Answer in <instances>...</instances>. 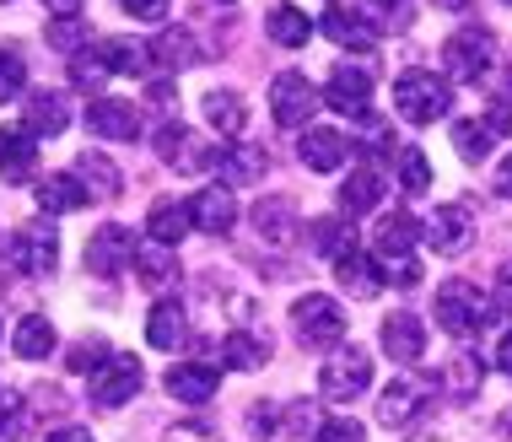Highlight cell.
<instances>
[{
	"label": "cell",
	"instance_id": "cell-1",
	"mask_svg": "<svg viewBox=\"0 0 512 442\" xmlns=\"http://www.w3.org/2000/svg\"><path fill=\"white\" fill-rule=\"evenodd\" d=\"M502 319V302H491L475 281H442L437 286V329L453 340H469Z\"/></svg>",
	"mask_w": 512,
	"mask_h": 442
},
{
	"label": "cell",
	"instance_id": "cell-2",
	"mask_svg": "<svg viewBox=\"0 0 512 442\" xmlns=\"http://www.w3.org/2000/svg\"><path fill=\"white\" fill-rule=\"evenodd\" d=\"M496 65V38L491 27H459V33L442 44V81H464V87H480Z\"/></svg>",
	"mask_w": 512,
	"mask_h": 442
},
{
	"label": "cell",
	"instance_id": "cell-3",
	"mask_svg": "<svg viewBox=\"0 0 512 442\" xmlns=\"http://www.w3.org/2000/svg\"><path fill=\"white\" fill-rule=\"evenodd\" d=\"M394 108H399V119H405V124H421V130H426V124L448 119L453 87L437 71H405L394 81Z\"/></svg>",
	"mask_w": 512,
	"mask_h": 442
},
{
	"label": "cell",
	"instance_id": "cell-4",
	"mask_svg": "<svg viewBox=\"0 0 512 442\" xmlns=\"http://www.w3.org/2000/svg\"><path fill=\"white\" fill-rule=\"evenodd\" d=\"M292 324H297V340L308 345V351H335V345L345 340V308L324 292L297 297L292 302Z\"/></svg>",
	"mask_w": 512,
	"mask_h": 442
},
{
	"label": "cell",
	"instance_id": "cell-5",
	"mask_svg": "<svg viewBox=\"0 0 512 442\" xmlns=\"http://www.w3.org/2000/svg\"><path fill=\"white\" fill-rule=\"evenodd\" d=\"M6 259L17 275H54V265H60V232L49 227V221H27V227L11 232L6 243Z\"/></svg>",
	"mask_w": 512,
	"mask_h": 442
},
{
	"label": "cell",
	"instance_id": "cell-6",
	"mask_svg": "<svg viewBox=\"0 0 512 442\" xmlns=\"http://www.w3.org/2000/svg\"><path fill=\"white\" fill-rule=\"evenodd\" d=\"M141 362L135 356H124L114 351L103 367H92L87 372V394H92V405H103V410H119V405H130L135 394H141Z\"/></svg>",
	"mask_w": 512,
	"mask_h": 442
},
{
	"label": "cell",
	"instance_id": "cell-7",
	"mask_svg": "<svg viewBox=\"0 0 512 442\" xmlns=\"http://www.w3.org/2000/svg\"><path fill=\"white\" fill-rule=\"evenodd\" d=\"M270 114L281 130H308L318 114V87L302 71H281L270 81Z\"/></svg>",
	"mask_w": 512,
	"mask_h": 442
},
{
	"label": "cell",
	"instance_id": "cell-8",
	"mask_svg": "<svg viewBox=\"0 0 512 442\" xmlns=\"http://www.w3.org/2000/svg\"><path fill=\"white\" fill-rule=\"evenodd\" d=\"M367 383H372V356L362 345L335 351L324 362V372H318V389H324V399H335V405H351L356 394H367Z\"/></svg>",
	"mask_w": 512,
	"mask_h": 442
},
{
	"label": "cell",
	"instance_id": "cell-9",
	"mask_svg": "<svg viewBox=\"0 0 512 442\" xmlns=\"http://www.w3.org/2000/svg\"><path fill=\"white\" fill-rule=\"evenodd\" d=\"M318 103H329L335 114H351V119H367V103H372V71L362 60H340L329 87L318 92Z\"/></svg>",
	"mask_w": 512,
	"mask_h": 442
},
{
	"label": "cell",
	"instance_id": "cell-10",
	"mask_svg": "<svg viewBox=\"0 0 512 442\" xmlns=\"http://www.w3.org/2000/svg\"><path fill=\"white\" fill-rule=\"evenodd\" d=\"M135 259V232L119 227V221H108L87 238V275H98V281H114V275L130 270Z\"/></svg>",
	"mask_w": 512,
	"mask_h": 442
},
{
	"label": "cell",
	"instance_id": "cell-11",
	"mask_svg": "<svg viewBox=\"0 0 512 442\" xmlns=\"http://www.w3.org/2000/svg\"><path fill=\"white\" fill-rule=\"evenodd\" d=\"M426 248H437L442 259H459L469 243H475V216L464 211V205H437V216L421 227Z\"/></svg>",
	"mask_w": 512,
	"mask_h": 442
},
{
	"label": "cell",
	"instance_id": "cell-12",
	"mask_svg": "<svg viewBox=\"0 0 512 442\" xmlns=\"http://www.w3.org/2000/svg\"><path fill=\"white\" fill-rule=\"evenodd\" d=\"M157 157L168 162L178 173H200V168H216V151L195 141V130H184V124H162L157 130Z\"/></svg>",
	"mask_w": 512,
	"mask_h": 442
},
{
	"label": "cell",
	"instance_id": "cell-13",
	"mask_svg": "<svg viewBox=\"0 0 512 442\" xmlns=\"http://www.w3.org/2000/svg\"><path fill=\"white\" fill-rule=\"evenodd\" d=\"M297 157L308 173H340L345 157H351V141H345L340 130H329V124H308L297 141Z\"/></svg>",
	"mask_w": 512,
	"mask_h": 442
},
{
	"label": "cell",
	"instance_id": "cell-14",
	"mask_svg": "<svg viewBox=\"0 0 512 442\" xmlns=\"http://www.w3.org/2000/svg\"><path fill=\"white\" fill-rule=\"evenodd\" d=\"M87 130L98 141H135L141 135V108L124 98H92L87 103Z\"/></svg>",
	"mask_w": 512,
	"mask_h": 442
},
{
	"label": "cell",
	"instance_id": "cell-15",
	"mask_svg": "<svg viewBox=\"0 0 512 442\" xmlns=\"http://www.w3.org/2000/svg\"><path fill=\"white\" fill-rule=\"evenodd\" d=\"M216 173H221V189H248L270 173V151L265 146H221Z\"/></svg>",
	"mask_w": 512,
	"mask_h": 442
},
{
	"label": "cell",
	"instance_id": "cell-16",
	"mask_svg": "<svg viewBox=\"0 0 512 442\" xmlns=\"http://www.w3.org/2000/svg\"><path fill=\"white\" fill-rule=\"evenodd\" d=\"M232 221H238V200H232V189H200L195 200H189V227L195 232H211V238H221V232H232Z\"/></svg>",
	"mask_w": 512,
	"mask_h": 442
},
{
	"label": "cell",
	"instance_id": "cell-17",
	"mask_svg": "<svg viewBox=\"0 0 512 442\" xmlns=\"http://www.w3.org/2000/svg\"><path fill=\"white\" fill-rule=\"evenodd\" d=\"M216 389H221V367H211V362H178L168 372V394L178 405H211Z\"/></svg>",
	"mask_w": 512,
	"mask_h": 442
},
{
	"label": "cell",
	"instance_id": "cell-18",
	"mask_svg": "<svg viewBox=\"0 0 512 442\" xmlns=\"http://www.w3.org/2000/svg\"><path fill=\"white\" fill-rule=\"evenodd\" d=\"M65 124H71V103H65V92H33V98L22 103V130L33 135V141H49V135H60Z\"/></svg>",
	"mask_w": 512,
	"mask_h": 442
},
{
	"label": "cell",
	"instance_id": "cell-19",
	"mask_svg": "<svg viewBox=\"0 0 512 442\" xmlns=\"http://www.w3.org/2000/svg\"><path fill=\"white\" fill-rule=\"evenodd\" d=\"M33 173H38V141L22 124H6V130H0V178H6V184H27Z\"/></svg>",
	"mask_w": 512,
	"mask_h": 442
},
{
	"label": "cell",
	"instance_id": "cell-20",
	"mask_svg": "<svg viewBox=\"0 0 512 442\" xmlns=\"http://www.w3.org/2000/svg\"><path fill=\"white\" fill-rule=\"evenodd\" d=\"M421 410H426V389H421V383H410V378H394L389 389H383L378 421H383V426H394V432H405V426H415V421H421Z\"/></svg>",
	"mask_w": 512,
	"mask_h": 442
},
{
	"label": "cell",
	"instance_id": "cell-21",
	"mask_svg": "<svg viewBox=\"0 0 512 442\" xmlns=\"http://www.w3.org/2000/svg\"><path fill=\"white\" fill-rule=\"evenodd\" d=\"M324 33L335 38L340 49H356V54H372V49H378V22H367L362 11L329 6V11H324Z\"/></svg>",
	"mask_w": 512,
	"mask_h": 442
},
{
	"label": "cell",
	"instance_id": "cell-22",
	"mask_svg": "<svg viewBox=\"0 0 512 442\" xmlns=\"http://www.w3.org/2000/svg\"><path fill=\"white\" fill-rule=\"evenodd\" d=\"M383 351L394 356V362H421L426 351V319L421 313H394V319H383Z\"/></svg>",
	"mask_w": 512,
	"mask_h": 442
},
{
	"label": "cell",
	"instance_id": "cell-23",
	"mask_svg": "<svg viewBox=\"0 0 512 442\" xmlns=\"http://www.w3.org/2000/svg\"><path fill=\"white\" fill-rule=\"evenodd\" d=\"M335 281H340V292H345V297H356V302H367V297H378V292H383L378 259H367L362 248H351V254H340V259H335Z\"/></svg>",
	"mask_w": 512,
	"mask_h": 442
},
{
	"label": "cell",
	"instance_id": "cell-24",
	"mask_svg": "<svg viewBox=\"0 0 512 442\" xmlns=\"http://www.w3.org/2000/svg\"><path fill=\"white\" fill-rule=\"evenodd\" d=\"M135 275H141V286H151V292H162V286H173L178 281V248H162V243H151L141 238L135 243Z\"/></svg>",
	"mask_w": 512,
	"mask_h": 442
},
{
	"label": "cell",
	"instance_id": "cell-25",
	"mask_svg": "<svg viewBox=\"0 0 512 442\" xmlns=\"http://www.w3.org/2000/svg\"><path fill=\"white\" fill-rule=\"evenodd\" d=\"M302 243H308L313 254H324V259H340V254L356 248V232H351L345 216H313L308 227H302Z\"/></svg>",
	"mask_w": 512,
	"mask_h": 442
},
{
	"label": "cell",
	"instance_id": "cell-26",
	"mask_svg": "<svg viewBox=\"0 0 512 442\" xmlns=\"http://www.w3.org/2000/svg\"><path fill=\"white\" fill-rule=\"evenodd\" d=\"M254 227H259V238L265 243H275V248H286L297 238V205L292 200H281V195H270V200H259L254 205Z\"/></svg>",
	"mask_w": 512,
	"mask_h": 442
},
{
	"label": "cell",
	"instance_id": "cell-27",
	"mask_svg": "<svg viewBox=\"0 0 512 442\" xmlns=\"http://www.w3.org/2000/svg\"><path fill=\"white\" fill-rule=\"evenodd\" d=\"M54 345H60V335H54V324L44 313H27V319H17V329H11V351H17L22 362H49Z\"/></svg>",
	"mask_w": 512,
	"mask_h": 442
},
{
	"label": "cell",
	"instance_id": "cell-28",
	"mask_svg": "<svg viewBox=\"0 0 512 442\" xmlns=\"http://www.w3.org/2000/svg\"><path fill=\"white\" fill-rule=\"evenodd\" d=\"M146 54L162 60V71H189V65H200V38L189 33V27H162L157 44H151Z\"/></svg>",
	"mask_w": 512,
	"mask_h": 442
},
{
	"label": "cell",
	"instance_id": "cell-29",
	"mask_svg": "<svg viewBox=\"0 0 512 442\" xmlns=\"http://www.w3.org/2000/svg\"><path fill=\"white\" fill-rule=\"evenodd\" d=\"M71 173H76V184L87 189V195H103V200H114L119 189H124V173H119L114 162L103 157V151H81Z\"/></svg>",
	"mask_w": 512,
	"mask_h": 442
},
{
	"label": "cell",
	"instance_id": "cell-30",
	"mask_svg": "<svg viewBox=\"0 0 512 442\" xmlns=\"http://www.w3.org/2000/svg\"><path fill=\"white\" fill-rule=\"evenodd\" d=\"M92 195L76 184V173H49L44 184H38V211L44 216H71V211H81Z\"/></svg>",
	"mask_w": 512,
	"mask_h": 442
},
{
	"label": "cell",
	"instance_id": "cell-31",
	"mask_svg": "<svg viewBox=\"0 0 512 442\" xmlns=\"http://www.w3.org/2000/svg\"><path fill=\"white\" fill-rule=\"evenodd\" d=\"M383 205V173L378 168H356L351 178L340 184V211L345 216H367Z\"/></svg>",
	"mask_w": 512,
	"mask_h": 442
},
{
	"label": "cell",
	"instance_id": "cell-32",
	"mask_svg": "<svg viewBox=\"0 0 512 442\" xmlns=\"http://www.w3.org/2000/svg\"><path fill=\"white\" fill-rule=\"evenodd\" d=\"M415 238H421V221H415L410 211H394L378 221V232H372V248H378V259H399L410 254Z\"/></svg>",
	"mask_w": 512,
	"mask_h": 442
},
{
	"label": "cell",
	"instance_id": "cell-33",
	"mask_svg": "<svg viewBox=\"0 0 512 442\" xmlns=\"http://www.w3.org/2000/svg\"><path fill=\"white\" fill-rule=\"evenodd\" d=\"M184 232H189V205L184 200H157V205H151V216H146V238L151 243L178 248V243H184Z\"/></svg>",
	"mask_w": 512,
	"mask_h": 442
},
{
	"label": "cell",
	"instance_id": "cell-34",
	"mask_svg": "<svg viewBox=\"0 0 512 442\" xmlns=\"http://www.w3.org/2000/svg\"><path fill=\"white\" fill-rule=\"evenodd\" d=\"M178 340H184V308L173 297H162L146 319V345L151 351H178Z\"/></svg>",
	"mask_w": 512,
	"mask_h": 442
},
{
	"label": "cell",
	"instance_id": "cell-35",
	"mask_svg": "<svg viewBox=\"0 0 512 442\" xmlns=\"http://www.w3.org/2000/svg\"><path fill=\"white\" fill-rule=\"evenodd\" d=\"M200 108H205V119H211V130L216 135H243V124H248V108H243V98L238 92H205L200 98Z\"/></svg>",
	"mask_w": 512,
	"mask_h": 442
},
{
	"label": "cell",
	"instance_id": "cell-36",
	"mask_svg": "<svg viewBox=\"0 0 512 442\" xmlns=\"http://www.w3.org/2000/svg\"><path fill=\"white\" fill-rule=\"evenodd\" d=\"M221 356H227V367L254 372V367L270 362V335H254V329H232L227 345H221Z\"/></svg>",
	"mask_w": 512,
	"mask_h": 442
},
{
	"label": "cell",
	"instance_id": "cell-37",
	"mask_svg": "<svg viewBox=\"0 0 512 442\" xmlns=\"http://www.w3.org/2000/svg\"><path fill=\"white\" fill-rule=\"evenodd\" d=\"M92 54H98V60L108 65V76H141L146 60H151L146 44H135V38H103V44L92 49Z\"/></svg>",
	"mask_w": 512,
	"mask_h": 442
},
{
	"label": "cell",
	"instance_id": "cell-38",
	"mask_svg": "<svg viewBox=\"0 0 512 442\" xmlns=\"http://www.w3.org/2000/svg\"><path fill=\"white\" fill-rule=\"evenodd\" d=\"M265 33L281 49H302L313 38V17H308V11H297V6H275L270 17H265Z\"/></svg>",
	"mask_w": 512,
	"mask_h": 442
},
{
	"label": "cell",
	"instance_id": "cell-39",
	"mask_svg": "<svg viewBox=\"0 0 512 442\" xmlns=\"http://www.w3.org/2000/svg\"><path fill=\"white\" fill-rule=\"evenodd\" d=\"M44 38H49V49L71 54V60H76L81 49H92V27H87V17H49Z\"/></svg>",
	"mask_w": 512,
	"mask_h": 442
},
{
	"label": "cell",
	"instance_id": "cell-40",
	"mask_svg": "<svg viewBox=\"0 0 512 442\" xmlns=\"http://www.w3.org/2000/svg\"><path fill=\"white\" fill-rule=\"evenodd\" d=\"M453 146H459L464 162H486L496 135L486 130V119H453Z\"/></svg>",
	"mask_w": 512,
	"mask_h": 442
},
{
	"label": "cell",
	"instance_id": "cell-41",
	"mask_svg": "<svg viewBox=\"0 0 512 442\" xmlns=\"http://www.w3.org/2000/svg\"><path fill=\"white\" fill-rule=\"evenodd\" d=\"M442 383H448L459 399H469V394H480V383H486V367H480V356L459 351V356L448 362V378H442Z\"/></svg>",
	"mask_w": 512,
	"mask_h": 442
},
{
	"label": "cell",
	"instance_id": "cell-42",
	"mask_svg": "<svg viewBox=\"0 0 512 442\" xmlns=\"http://www.w3.org/2000/svg\"><path fill=\"white\" fill-rule=\"evenodd\" d=\"M399 184H405V195L432 189V162H426L421 146H399Z\"/></svg>",
	"mask_w": 512,
	"mask_h": 442
},
{
	"label": "cell",
	"instance_id": "cell-43",
	"mask_svg": "<svg viewBox=\"0 0 512 442\" xmlns=\"http://www.w3.org/2000/svg\"><path fill=\"white\" fill-rule=\"evenodd\" d=\"M27 92V60L11 44H0V103H17Z\"/></svg>",
	"mask_w": 512,
	"mask_h": 442
},
{
	"label": "cell",
	"instance_id": "cell-44",
	"mask_svg": "<svg viewBox=\"0 0 512 442\" xmlns=\"http://www.w3.org/2000/svg\"><path fill=\"white\" fill-rule=\"evenodd\" d=\"M378 275H383V286H399V292H410V286H421V259H415V254L378 259Z\"/></svg>",
	"mask_w": 512,
	"mask_h": 442
},
{
	"label": "cell",
	"instance_id": "cell-45",
	"mask_svg": "<svg viewBox=\"0 0 512 442\" xmlns=\"http://www.w3.org/2000/svg\"><path fill=\"white\" fill-rule=\"evenodd\" d=\"M71 81H76L81 92H98L103 81H108V65H103V60H98V54H92V49H81L76 60H71Z\"/></svg>",
	"mask_w": 512,
	"mask_h": 442
},
{
	"label": "cell",
	"instance_id": "cell-46",
	"mask_svg": "<svg viewBox=\"0 0 512 442\" xmlns=\"http://www.w3.org/2000/svg\"><path fill=\"white\" fill-rule=\"evenodd\" d=\"M486 130H491V135H507V141H512V76L502 81V92H496L491 108H486Z\"/></svg>",
	"mask_w": 512,
	"mask_h": 442
},
{
	"label": "cell",
	"instance_id": "cell-47",
	"mask_svg": "<svg viewBox=\"0 0 512 442\" xmlns=\"http://www.w3.org/2000/svg\"><path fill=\"white\" fill-rule=\"evenodd\" d=\"M318 442H367V426L351 416H335V421L318 426Z\"/></svg>",
	"mask_w": 512,
	"mask_h": 442
},
{
	"label": "cell",
	"instance_id": "cell-48",
	"mask_svg": "<svg viewBox=\"0 0 512 442\" xmlns=\"http://www.w3.org/2000/svg\"><path fill=\"white\" fill-rule=\"evenodd\" d=\"M108 362V345L103 340H76L71 345V367L76 372H92V367H103Z\"/></svg>",
	"mask_w": 512,
	"mask_h": 442
},
{
	"label": "cell",
	"instance_id": "cell-49",
	"mask_svg": "<svg viewBox=\"0 0 512 442\" xmlns=\"http://www.w3.org/2000/svg\"><path fill=\"white\" fill-rule=\"evenodd\" d=\"M22 426H27L22 399L17 394H0V437H22Z\"/></svg>",
	"mask_w": 512,
	"mask_h": 442
},
{
	"label": "cell",
	"instance_id": "cell-50",
	"mask_svg": "<svg viewBox=\"0 0 512 442\" xmlns=\"http://www.w3.org/2000/svg\"><path fill=\"white\" fill-rule=\"evenodd\" d=\"M124 11H130L135 22H162L168 17V0H119Z\"/></svg>",
	"mask_w": 512,
	"mask_h": 442
},
{
	"label": "cell",
	"instance_id": "cell-51",
	"mask_svg": "<svg viewBox=\"0 0 512 442\" xmlns=\"http://www.w3.org/2000/svg\"><path fill=\"white\" fill-rule=\"evenodd\" d=\"M49 442H98V437H92L87 426H54V432H49Z\"/></svg>",
	"mask_w": 512,
	"mask_h": 442
},
{
	"label": "cell",
	"instance_id": "cell-52",
	"mask_svg": "<svg viewBox=\"0 0 512 442\" xmlns=\"http://www.w3.org/2000/svg\"><path fill=\"white\" fill-rule=\"evenodd\" d=\"M491 189H496V195H502V200H512V157H502V168H496Z\"/></svg>",
	"mask_w": 512,
	"mask_h": 442
},
{
	"label": "cell",
	"instance_id": "cell-53",
	"mask_svg": "<svg viewBox=\"0 0 512 442\" xmlns=\"http://www.w3.org/2000/svg\"><path fill=\"white\" fill-rule=\"evenodd\" d=\"M44 6H49V17H81L87 0H44Z\"/></svg>",
	"mask_w": 512,
	"mask_h": 442
},
{
	"label": "cell",
	"instance_id": "cell-54",
	"mask_svg": "<svg viewBox=\"0 0 512 442\" xmlns=\"http://www.w3.org/2000/svg\"><path fill=\"white\" fill-rule=\"evenodd\" d=\"M496 292L512 302V259H502V270H496Z\"/></svg>",
	"mask_w": 512,
	"mask_h": 442
},
{
	"label": "cell",
	"instance_id": "cell-55",
	"mask_svg": "<svg viewBox=\"0 0 512 442\" xmlns=\"http://www.w3.org/2000/svg\"><path fill=\"white\" fill-rule=\"evenodd\" d=\"M496 362H502V372H507V378H512V329H507V335H502V345H496Z\"/></svg>",
	"mask_w": 512,
	"mask_h": 442
},
{
	"label": "cell",
	"instance_id": "cell-56",
	"mask_svg": "<svg viewBox=\"0 0 512 442\" xmlns=\"http://www.w3.org/2000/svg\"><path fill=\"white\" fill-rule=\"evenodd\" d=\"M367 6H372V11H405L410 0H367Z\"/></svg>",
	"mask_w": 512,
	"mask_h": 442
},
{
	"label": "cell",
	"instance_id": "cell-57",
	"mask_svg": "<svg viewBox=\"0 0 512 442\" xmlns=\"http://www.w3.org/2000/svg\"><path fill=\"white\" fill-rule=\"evenodd\" d=\"M437 11H469V0H432Z\"/></svg>",
	"mask_w": 512,
	"mask_h": 442
},
{
	"label": "cell",
	"instance_id": "cell-58",
	"mask_svg": "<svg viewBox=\"0 0 512 442\" xmlns=\"http://www.w3.org/2000/svg\"><path fill=\"white\" fill-rule=\"evenodd\" d=\"M0 335H6V324H0Z\"/></svg>",
	"mask_w": 512,
	"mask_h": 442
},
{
	"label": "cell",
	"instance_id": "cell-59",
	"mask_svg": "<svg viewBox=\"0 0 512 442\" xmlns=\"http://www.w3.org/2000/svg\"><path fill=\"white\" fill-rule=\"evenodd\" d=\"M0 6H11V0H0Z\"/></svg>",
	"mask_w": 512,
	"mask_h": 442
},
{
	"label": "cell",
	"instance_id": "cell-60",
	"mask_svg": "<svg viewBox=\"0 0 512 442\" xmlns=\"http://www.w3.org/2000/svg\"><path fill=\"white\" fill-rule=\"evenodd\" d=\"M502 6H512V0H502Z\"/></svg>",
	"mask_w": 512,
	"mask_h": 442
}]
</instances>
